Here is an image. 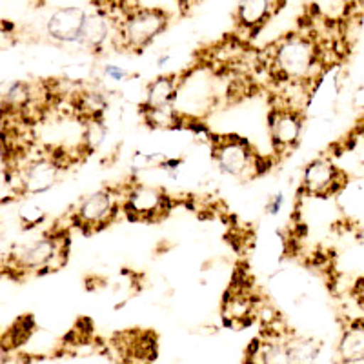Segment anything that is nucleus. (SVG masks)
I'll use <instances>...</instances> for the list:
<instances>
[{"instance_id": "0eeeda50", "label": "nucleus", "mask_w": 364, "mask_h": 364, "mask_svg": "<svg viewBox=\"0 0 364 364\" xmlns=\"http://www.w3.org/2000/svg\"><path fill=\"white\" fill-rule=\"evenodd\" d=\"M346 173L330 159H315L302 171V193L315 199H328L346 186Z\"/></svg>"}, {"instance_id": "412c9836", "label": "nucleus", "mask_w": 364, "mask_h": 364, "mask_svg": "<svg viewBox=\"0 0 364 364\" xmlns=\"http://www.w3.org/2000/svg\"><path fill=\"white\" fill-rule=\"evenodd\" d=\"M284 193L282 191H279V193L272 195L268 199V203H266V211H268L269 215H277L279 211L282 210V206H284Z\"/></svg>"}, {"instance_id": "1a4fd4ad", "label": "nucleus", "mask_w": 364, "mask_h": 364, "mask_svg": "<svg viewBox=\"0 0 364 364\" xmlns=\"http://www.w3.org/2000/svg\"><path fill=\"white\" fill-rule=\"evenodd\" d=\"M87 13L80 8H60L53 13L46 24V31L51 41L60 44H79L80 31Z\"/></svg>"}, {"instance_id": "7ed1b4c3", "label": "nucleus", "mask_w": 364, "mask_h": 364, "mask_svg": "<svg viewBox=\"0 0 364 364\" xmlns=\"http://www.w3.org/2000/svg\"><path fill=\"white\" fill-rule=\"evenodd\" d=\"M273 70L284 80L302 82L314 75L318 66V51L314 41L302 35L284 37L273 50Z\"/></svg>"}, {"instance_id": "9b49d317", "label": "nucleus", "mask_w": 364, "mask_h": 364, "mask_svg": "<svg viewBox=\"0 0 364 364\" xmlns=\"http://www.w3.org/2000/svg\"><path fill=\"white\" fill-rule=\"evenodd\" d=\"M253 314H255V308H253L252 297L245 290L232 288L224 295L223 317L228 326H233L235 330H242V328L248 326L253 321Z\"/></svg>"}, {"instance_id": "f257e3e1", "label": "nucleus", "mask_w": 364, "mask_h": 364, "mask_svg": "<svg viewBox=\"0 0 364 364\" xmlns=\"http://www.w3.org/2000/svg\"><path fill=\"white\" fill-rule=\"evenodd\" d=\"M9 268L22 275H42L63 268L68 262V237L51 233L28 245H22L9 255Z\"/></svg>"}, {"instance_id": "aec40b11", "label": "nucleus", "mask_w": 364, "mask_h": 364, "mask_svg": "<svg viewBox=\"0 0 364 364\" xmlns=\"http://www.w3.org/2000/svg\"><path fill=\"white\" fill-rule=\"evenodd\" d=\"M104 75L108 77L109 80L113 82H124V80L129 79V73L122 68L115 66V64H108V66H104Z\"/></svg>"}, {"instance_id": "f3484780", "label": "nucleus", "mask_w": 364, "mask_h": 364, "mask_svg": "<svg viewBox=\"0 0 364 364\" xmlns=\"http://www.w3.org/2000/svg\"><path fill=\"white\" fill-rule=\"evenodd\" d=\"M33 86L26 80H15L8 86L4 93V106L8 104L9 109H26L29 102L33 100Z\"/></svg>"}, {"instance_id": "20e7f679", "label": "nucleus", "mask_w": 364, "mask_h": 364, "mask_svg": "<svg viewBox=\"0 0 364 364\" xmlns=\"http://www.w3.org/2000/svg\"><path fill=\"white\" fill-rule=\"evenodd\" d=\"M211 155L217 168L230 177L248 181L261 173V164L253 146L237 135L211 136Z\"/></svg>"}, {"instance_id": "dca6fc26", "label": "nucleus", "mask_w": 364, "mask_h": 364, "mask_svg": "<svg viewBox=\"0 0 364 364\" xmlns=\"http://www.w3.org/2000/svg\"><path fill=\"white\" fill-rule=\"evenodd\" d=\"M75 106L84 120L102 119L108 109V99L95 90H84L75 97Z\"/></svg>"}, {"instance_id": "423d86ee", "label": "nucleus", "mask_w": 364, "mask_h": 364, "mask_svg": "<svg viewBox=\"0 0 364 364\" xmlns=\"http://www.w3.org/2000/svg\"><path fill=\"white\" fill-rule=\"evenodd\" d=\"M124 213L139 223H157L170 211V197L161 188L133 184L124 190Z\"/></svg>"}, {"instance_id": "6ab92c4d", "label": "nucleus", "mask_w": 364, "mask_h": 364, "mask_svg": "<svg viewBox=\"0 0 364 364\" xmlns=\"http://www.w3.org/2000/svg\"><path fill=\"white\" fill-rule=\"evenodd\" d=\"M21 219L22 223L26 224V228H35L46 219V215H44V211H42L38 206H29L21 211Z\"/></svg>"}, {"instance_id": "6e6552de", "label": "nucleus", "mask_w": 364, "mask_h": 364, "mask_svg": "<svg viewBox=\"0 0 364 364\" xmlns=\"http://www.w3.org/2000/svg\"><path fill=\"white\" fill-rule=\"evenodd\" d=\"M302 113L295 108H273L268 115L269 141L273 154L282 157L294 151L301 142Z\"/></svg>"}, {"instance_id": "9d476101", "label": "nucleus", "mask_w": 364, "mask_h": 364, "mask_svg": "<svg viewBox=\"0 0 364 364\" xmlns=\"http://www.w3.org/2000/svg\"><path fill=\"white\" fill-rule=\"evenodd\" d=\"M60 166L55 161L41 159L26 168L21 178V191L26 195H42L57 184Z\"/></svg>"}, {"instance_id": "2eb2a0df", "label": "nucleus", "mask_w": 364, "mask_h": 364, "mask_svg": "<svg viewBox=\"0 0 364 364\" xmlns=\"http://www.w3.org/2000/svg\"><path fill=\"white\" fill-rule=\"evenodd\" d=\"M273 0H242L237 8V24L248 31H257L275 11Z\"/></svg>"}, {"instance_id": "4be33fe9", "label": "nucleus", "mask_w": 364, "mask_h": 364, "mask_svg": "<svg viewBox=\"0 0 364 364\" xmlns=\"http://www.w3.org/2000/svg\"><path fill=\"white\" fill-rule=\"evenodd\" d=\"M168 60H170V55H168V51H166V53H162L161 57L157 58V66L162 68L166 63H168Z\"/></svg>"}, {"instance_id": "a211bd4d", "label": "nucleus", "mask_w": 364, "mask_h": 364, "mask_svg": "<svg viewBox=\"0 0 364 364\" xmlns=\"http://www.w3.org/2000/svg\"><path fill=\"white\" fill-rule=\"evenodd\" d=\"M106 132H108V128L104 126L102 119L86 120L82 132V146L86 148L87 154H93L95 149H99V146L106 139Z\"/></svg>"}, {"instance_id": "f03ea898", "label": "nucleus", "mask_w": 364, "mask_h": 364, "mask_svg": "<svg viewBox=\"0 0 364 364\" xmlns=\"http://www.w3.org/2000/svg\"><path fill=\"white\" fill-rule=\"evenodd\" d=\"M124 191L120 188H100L84 197L71 213L73 224L84 233H95L112 226L124 213Z\"/></svg>"}, {"instance_id": "39448f33", "label": "nucleus", "mask_w": 364, "mask_h": 364, "mask_svg": "<svg viewBox=\"0 0 364 364\" xmlns=\"http://www.w3.org/2000/svg\"><path fill=\"white\" fill-rule=\"evenodd\" d=\"M168 13L154 8H132L126 11V17L119 29V41L122 48L135 53H141L149 42H154L168 26Z\"/></svg>"}, {"instance_id": "4468645a", "label": "nucleus", "mask_w": 364, "mask_h": 364, "mask_svg": "<svg viewBox=\"0 0 364 364\" xmlns=\"http://www.w3.org/2000/svg\"><path fill=\"white\" fill-rule=\"evenodd\" d=\"M337 357L343 364H355L364 360V318H355L343 330Z\"/></svg>"}, {"instance_id": "f8f14e48", "label": "nucleus", "mask_w": 364, "mask_h": 364, "mask_svg": "<svg viewBox=\"0 0 364 364\" xmlns=\"http://www.w3.org/2000/svg\"><path fill=\"white\" fill-rule=\"evenodd\" d=\"M178 86H181V80H178V75L170 73L162 75L157 80L149 84L148 90H146V99L142 104V112H157L162 108H171L177 99Z\"/></svg>"}, {"instance_id": "ddd939ff", "label": "nucleus", "mask_w": 364, "mask_h": 364, "mask_svg": "<svg viewBox=\"0 0 364 364\" xmlns=\"http://www.w3.org/2000/svg\"><path fill=\"white\" fill-rule=\"evenodd\" d=\"M109 37H112V22L108 21V17L100 11L87 13L82 31H80L79 44L86 50L97 53L106 46Z\"/></svg>"}]
</instances>
